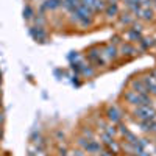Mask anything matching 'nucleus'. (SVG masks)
Returning <instances> with one entry per match:
<instances>
[{"instance_id":"nucleus-1","label":"nucleus","mask_w":156,"mask_h":156,"mask_svg":"<svg viewBox=\"0 0 156 156\" xmlns=\"http://www.w3.org/2000/svg\"><path fill=\"white\" fill-rule=\"evenodd\" d=\"M136 114L142 120H154L156 119V111L151 106H148V105H140L136 109Z\"/></svg>"},{"instance_id":"nucleus-2","label":"nucleus","mask_w":156,"mask_h":156,"mask_svg":"<svg viewBox=\"0 0 156 156\" xmlns=\"http://www.w3.org/2000/svg\"><path fill=\"white\" fill-rule=\"evenodd\" d=\"M87 153H98L100 150H101V145L98 144V142L97 140H92V139H89L87 140V144L83 147Z\"/></svg>"},{"instance_id":"nucleus-3","label":"nucleus","mask_w":156,"mask_h":156,"mask_svg":"<svg viewBox=\"0 0 156 156\" xmlns=\"http://www.w3.org/2000/svg\"><path fill=\"white\" fill-rule=\"evenodd\" d=\"M106 9V5L103 0H94L92 5H90V11L92 12H100V11H105Z\"/></svg>"},{"instance_id":"nucleus-4","label":"nucleus","mask_w":156,"mask_h":156,"mask_svg":"<svg viewBox=\"0 0 156 156\" xmlns=\"http://www.w3.org/2000/svg\"><path fill=\"white\" fill-rule=\"evenodd\" d=\"M108 119L111 122H119L120 120V114L115 108H108Z\"/></svg>"},{"instance_id":"nucleus-5","label":"nucleus","mask_w":156,"mask_h":156,"mask_svg":"<svg viewBox=\"0 0 156 156\" xmlns=\"http://www.w3.org/2000/svg\"><path fill=\"white\" fill-rule=\"evenodd\" d=\"M117 11H119V8H117L115 3H109V5L106 6V9H105V12H106L108 17H114V16L117 14Z\"/></svg>"},{"instance_id":"nucleus-6","label":"nucleus","mask_w":156,"mask_h":156,"mask_svg":"<svg viewBox=\"0 0 156 156\" xmlns=\"http://www.w3.org/2000/svg\"><path fill=\"white\" fill-rule=\"evenodd\" d=\"M134 92H137V94H147V87H145V84L144 83H140V81H136L134 83Z\"/></svg>"},{"instance_id":"nucleus-7","label":"nucleus","mask_w":156,"mask_h":156,"mask_svg":"<svg viewBox=\"0 0 156 156\" xmlns=\"http://www.w3.org/2000/svg\"><path fill=\"white\" fill-rule=\"evenodd\" d=\"M151 14H153V12H151L150 9H140V12H139V16H140V17H144L145 20L151 19Z\"/></svg>"},{"instance_id":"nucleus-8","label":"nucleus","mask_w":156,"mask_h":156,"mask_svg":"<svg viewBox=\"0 0 156 156\" xmlns=\"http://www.w3.org/2000/svg\"><path fill=\"white\" fill-rule=\"evenodd\" d=\"M122 51H123V53H125V51H128L129 55H134V53H136V50H134L133 47H129V45H123V47H122Z\"/></svg>"},{"instance_id":"nucleus-9","label":"nucleus","mask_w":156,"mask_h":156,"mask_svg":"<svg viewBox=\"0 0 156 156\" xmlns=\"http://www.w3.org/2000/svg\"><path fill=\"white\" fill-rule=\"evenodd\" d=\"M108 147H109L111 150H114V153H119V151H120V147H119V145H117V144H115V142H114V140L111 142V144H109Z\"/></svg>"},{"instance_id":"nucleus-10","label":"nucleus","mask_w":156,"mask_h":156,"mask_svg":"<svg viewBox=\"0 0 156 156\" xmlns=\"http://www.w3.org/2000/svg\"><path fill=\"white\" fill-rule=\"evenodd\" d=\"M106 134H109V136H114V134H115V128H114V125L106 126Z\"/></svg>"},{"instance_id":"nucleus-11","label":"nucleus","mask_w":156,"mask_h":156,"mask_svg":"<svg viewBox=\"0 0 156 156\" xmlns=\"http://www.w3.org/2000/svg\"><path fill=\"white\" fill-rule=\"evenodd\" d=\"M129 37L131 39H140V34L137 30H133V31H129Z\"/></svg>"},{"instance_id":"nucleus-12","label":"nucleus","mask_w":156,"mask_h":156,"mask_svg":"<svg viewBox=\"0 0 156 156\" xmlns=\"http://www.w3.org/2000/svg\"><path fill=\"white\" fill-rule=\"evenodd\" d=\"M83 134H84V137H87V139H92V137H94V134H92V131H90V129H84Z\"/></svg>"},{"instance_id":"nucleus-13","label":"nucleus","mask_w":156,"mask_h":156,"mask_svg":"<svg viewBox=\"0 0 156 156\" xmlns=\"http://www.w3.org/2000/svg\"><path fill=\"white\" fill-rule=\"evenodd\" d=\"M108 55L109 56H115V48L114 47H108Z\"/></svg>"},{"instance_id":"nucleus-14","label":"nucleus","mask_w":156,"mask_h":156,"mask_svg":"<svg viewBox=\"0 0 156 156\" xmlns=\"http://www.w3.org/2000/svg\"><path fill=\"white\" fill-rule=\"evenodd\" d=\"M92 2H94V0H83V3H81V5H84V6L90 8V5H92Z\"/></svg>"},{"instance_id":"nucleus-15","label":"nucleus","mask_w":156,"mask_h":156,"mask_svg":"<svg viewBox=\"0 0 156 156\" xmlns=\"http://www.w3.org/2000/svg\"><path fill=\"white\" fill-rule=\"evenodd\" d=\"M75 156H84V154H83L81 150H76V151H75Z\"/></svg>"},{"instance_id":"nucleus-16","label":"nucleus","mask_w":156,"mask_h":156,"mask_svg":"<svg viewBox=\"0 0 156 156\" xmlns=\"http://www.w3.org/2000/svg\"><path fill=\"white\" fill-rule=\"evenodd\" d=\"M100 156H112V153H108V151H101Z\"/></svg>"},{"instance_id":"nucleus-17","label":"nucleus","mask_w":156,"mask_h":156,"mask_svg":"<svg viewBox=\"0 0 156 156\" xmlns=\"http://www.w3.org/2000/svg\"><path fill=\"white\" fill-rule=\"evenodd\" d=\"M0 136H2V128H0Z\"/></svg>"},{"instance_id":"nucleus-18","label":"nucleus","mask_w":156,"mask_h":156,"mask_svg":"<svg viewBox=\"0 0 156 156\" xmlns=\"http://www.w3.org/2000/svg\"><path fill=\"white\" fill-rule=\"evenodd\" d=\"M129 156H134V154H129ZM136 156H137V154H136Z\"/></svg>"}]
</instances>
